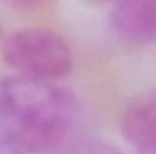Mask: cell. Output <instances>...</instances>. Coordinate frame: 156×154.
I'll return each mask as SVG.
<instances>
[{"mask_svg": "<svg viewBox=\"0 0 156 154\" xmlns=\"http://www.w3.org/2000/svg\"><path fill=\"white\" fill-rule=\"evenodd\" d=\"M70 154H123L114 145L102 141H87L77 145Z\"/></svg>", "mask_w": 156, "mask_h": 154, "instance_id": "5b68a950", "label": "cell"}, {"mask_svg": "<svg viewBox=\"0 0 156 154\" xmlns=\"http://www.w3.org/2000/svg\"><path fill=\"white\" fill-rule=\"evenodd\" d=\"M99 2H105V0H99Z\"/></svg>", "mask_w": 156, "mask_h": 154, "instance_id": "52a82bcc", "label": "cell"}, {"mask_svg": "<svg viewBox=\"0 0 156 154\" xmlns=\"http://www.w3.org/2000/svg\"><path fill=\"white\" fill-rule=\"evenodd\" d=\"M5 2L11 8H15V9H32V8L40 6L46 0H5Z\"/></svg>", "mask_w": 156, "mask_h": 154, "instance_id": "8992f818", "label": "cell"}, {"mask_svg": "<svg viewBox=\"0 0 156 154\" xmlns=\"http://www.w3.org/2000/svg\"><path fill=\"white\" fill-rule=\"evenodd\" d=\"M77 115L79 100L64 86L23 76L0 79V145L12 153L53 148L67 138Z\"/></svg>", "mask_w": 156, "mask_h": 154, "instance_id": "6da1fadb", "label": "cell"}, {"mask_svg": "<svg viewBox=\"0 0 156 154\" xmlns=\"http://www.w3.org/2000/svg\"><path fill=\"white\" fill-rule=\"evenodd\" d=\"M111 24L129 43L156 44V0H115Z\"/></svg>", "mask_w": 156, "mask_h": 154, "instance_id": "3957f363", "label": "cell"}, {"mask_svg": "<svg viewBox=\"0 0 156 154\" xmlns=\"http://www.w3.org/2000/svg\"><path fill=\"white\" fill-rule=\"evenodd\" d=\"M2 56L18 76L43 82L59 80L73 68V54L65 39L41 27L14 32L5 41Z\"/></svg>", "mask_w": 156, "mask_h": 154, "instance_id": "7a4b0ae2", "label": "cell"}, {"mask_svg": "<svg viewBox=\"0 0 156 154\" xmlns=\"http://www.w3.org/2000/svg\"><path fill=\"white\" fill-rule=\"evenodd\" d=\"M121 133L141 154H156V89L144 91L127 103Z\"/></svg>", "mask_w": 156, "mask_h": 154, "instance_id": "277c9868", "label": "cell"}]
</instances>
